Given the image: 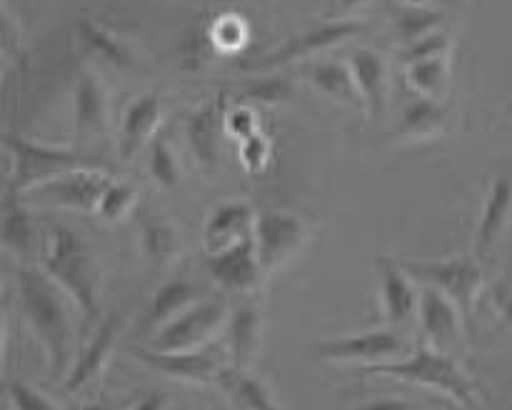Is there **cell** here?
Instances as JSON below:
<instances>
[{
	"mask_svg": "<svg viewBox=\"0 0 512 410\" xmlns=\"http://www.w3.org/2000/svg\"><path fill=\"white\" fill-rule=\"evenodd\" d=\"M18 295L25 320L35 340L45 350L48 378L65 380L70 373L73 355V320H70V298L43 273V268L18 270Z\"/></svg>",
	"mask_w": 512,
	"mask_h": 410,
	"instance_id": "cell-1",
	"label": "cell"
},
{
	"mask_svg": "<svg viewBox=\"0 0 512 410\" xmlns=\"http://www.w3.org/2000/svg\"><path fill=\"white\" fill-rule=\"evenodd\" d=\"M40 265L43 273L78 305L85 320H98L100 265L90 253L88 243L75 230L60 223L45 225Z\"/></svg>",
	"mask_w": 512,
	"mask_h": 410,
	"instance_id": "cell-2",
	"label": "cell"
},
{
	"mask_svg": "<svg viewBox=\"0 0 512 410\" xmlns=\"http://www.w3.org/2000/svg\"><path fill=\"white\" fill-rule=\"evenodd\" d=\"M365 373L388 375V378L405 380V383L420 385V388L435 390L445 398L455 400L465 410H483L478 385L463 370L453 353H443L430 345H418L410 355L390 363H378L363 368Z\"/></svg>",
	"mask_w": 512,
	"mask_h": 410,
	"instance_id": "cell-3",
	"label": "cell"
},
{
	"mask_svg": "<svg viewBox=\"0 0 512 410\" xmlns=\"http://www.w3.org/2000/svg\"><path fill=\"white\" fill-rule=\"evenodd\" d=\"M3 143L13 155V170L8 178V195H28L38 185L70 173L78 168H103L98 158L83 155L78 150L58 148V145H43L20 133H5Z\"/></svg>",
	"mask_w": 512,
	"mask_h": 410,
	"instance_id": "cell-4",
	"label": "cell"
},
{
	"mask_svg": "<svg viewBox=\"0 0 512 410\" xmlns=\"http://www.w3.org/2000/svg\"><path fill=\"white\" fill-rule=\"evenodd\" d=\"M403 265L418 283L433 285L440 293L448 295L463 310L465 320L470 323L475 303H478L480 293L485 290L483 260L475 258V255H455V258L425 260V263L410 260V263Z\"/></svg>",
	"mask_w": 512,
	"mask_h": 410,
	"instance_id": "cell-5",
	"label": "cell"
},
{
	"mask_svg": "<svg viewBox=\"0 0 512 410\" xmlns=\"http://www.w3.org/2000/svg\"><path fill=\"white\" fill-rule=\"evenodd\" d=\"M230 308L220 298H203L170 320L168 325L153 333L148 340V348L160 353H173V350H203L215 335L228 328Z\"/></svg>",
	"mask_w": 512,
	"mask_h": 410,
	"instance_id": "cell-6",
	"label": "cell"
},
{
	"mask_svg": "<svg viewBox=\"0 0 512 410\" xmlns=\"http://www.w3.org/2000/svg\"><path fill=\"white\" fill-rule=\"evenodd\" d=\"M253 238L255 248H258L260 268L268 278V275L285 268L303 250L305 240H308V225L293 210H260L255 215Z\"/></svg>",
	"mask_w": 512,
	"mask_h": 410,
	"instance_id": "cell-7",
	"label": "cell"
},
{
	"mask_svg": "<svg viewBox=\"0 0 512 410\" xmlns=\"http://www.w3.org/2000/svg\"><path fill=\"white\" fill-rule=\"evenodd\" d=\"M320 360L330 363H360L363 368L378 363H390L408 355V340L395 328L365 330V333L345 335V338L323 340L315 348Z\"/></svg>",
	"mask_w": 512,
	"mask_h": 410,
	"instance_id": "cell-8",
	"label": "cell"
},
{
	"mask_svg": "<svg viewBox=\"0 0 512 410\" xmlns=\"http://www.w3.org/2000/svg\"><path fill=\"white\" fill-rule=\"evenodd\" d=\"M465 315L453 300L440 293L433 285L420 283L418 300V325L425 343L443 353H453L465 340Z\"/></svg>",
	"mask_w": 512,
	"mask_h": 410,
	"instance_id": "cell-9",
	"label": "cell"
},
{
	"mask_svg": "<svg viewBox=\"0 0 512 410\" xmlns=\"http://www.w3.org/2000/svg\"><path fill=\"white\" fill-rule=\"evenodd\" d=\"M110 185L113 178L105 173V168H78L38 185L30 190L28 198L50 200L58 208L78 210V213H98L100 198Z\"/></svg>",
	"mask_w": 512,
	"mask_h": 410,
	"instance_id": "cell-10",
	"label": "cell"
},
{
	"mask_svg": "<svg viewBox=\"0 0 512 410\" xmlns=\"http://www.w3.org/2000/svg\"><path fill=\"white\" fill-rule=\"evenodd\" d=\"M363 33V23L358 20H333V23L315 25V28L305 30V33L295 35L293 40L283 43L280 48H275L273 53L263 55V58L255 60L253 65H243L248 70H273L283 68V65L295 63V60H303L308 55H318L323 50L335 48V45L345 43V40L355 38V35Z\"/></svg>",
	"mask_w": 512,
	"mask_h": 410,
	"instance_id": "cell-11",
	"label": "cell"
},
{
	"mask_svg": "<svg viewBox=\"0 0 512 410\" xmlns=\"http://www.w3.org/2000/svg\"><path fill=\"white\" fill-rule=\"evenodd\" d=\"M140 365L158 373L168 375V378L180 380V383H218V375L223 373L228 365H223V358L210 350H173V353H160L153 348H133L130 350Z\"/></svg>",
	"mask_w": 512,
	"mask_h": 410,
	"instance_id": "cell-12",
	"label": "cell"
},
{
	"mask_svg": "<svg viewBox=\"0 0 512 410\" xmlns=\"http://www.w3.org/2000/svg\"><path fill=\"white\" fill-rule=\"evenodd\" d=\"M228 100V93L220 90L215 98L200 105L198 110H193L185 120V138H188L195 160L205 170H215L220 165V143H223Z\"/></svg>",
	"mask_w": 512,
	"mask_h": 410,
	"instance_id": "cell-13",
	"label": "cell"
},
{
	"mask_svg": "<svg viewBox=\"0 0 512 410\" xmlns=\"http://www.w3.org/2000/svg\"><path fill=\"white\" fill-rule=\"evenodd\" d=\"M378 278H380V308L385 320L393 328H403L413 318H418L420 285L413 275L400 265L398 260L378 258Z\"/></svg>",
	"mask_w": 512,
	"mask_h": 410,
	"instance_id": "cell-14",
	"label": "cell"
},
{
	"mask_svg": "<svg viewBox=\"0 0 512 410\" xmlns=\"http://www.w3.org/2000/svg\"><path fill=\"white\" fill-rule=\"evenodd\" d=\"M208 273L223 288L243 293V290H253L265 278L263 268H260L258 248H255V238L243 240V243L225 248L220 253L208 255Z\"/></svg>",
	"mask_w": 512,
	"mask_h": 410,
	"instance_id": "cell-15",
	"label": "cell"
},
{
	"mask_svg": "<svg viewBox=\"0 0 512 410\" xmlns=\"http://www.w3.org/2000/svg\"><path fill=\"white\" fill-rule=\"evenodd\" d=\"M120 325H123L120 313H110L108 318L98 325V330L93 333L90 343L85 345L83 353L78 355V360H75L73 368H70V373L65 375V393H78V390H83L85 385H90L100 373H103L110 355H113L115 343H118Z\"/></svg>",
	"mask_w": 512,
	"mask_h": 410,
	"instance_id": "cell-16",
	"label": "cell"
},
{
	"mask_svg": "<svg viewBox=\"0 0 512 410\" xmlns=\"http://www.w3.org/2000/svg\"><path fill=\"white\" fill-rule=\"evenodd\" d=\"M512 218V178L498 175L493 180L485 198L483 213H480L478 230H475V258L485 260L500 243V238L508 230Z\"/></svg>",
	"mask_w": 512,
	"mask_h": 410,
	"instance_id": "cell-17",
	"label": "cell"
},
{
	"mask_svg": "<svg viewBox=\"0 0 512 410\" xmlns=\"http://www.w3.org/2000/svg\"><path fill=\"white\" fill-rule=\"evenodd\" d=\"M255 215L258 213H253V208H250L248 203H243V200L220 203L218 208L210 213V218L205 220L203 240L208 255L220 253V250L233 248V245L253 238Z\"/></svg>",
	"mask_w": 512,
	"mask_h": 410,
	"instance_id": "cell-18",
	"label": "cell"
},
{
	"mask_svg": "<svg viewBox=\"0 0 512 410\" xmlns=\"http://www.w3.org/2000/svg\"><path fill=\"white\" fill-rule=\"evenodd\" d=\"M160 118H163V105H160V98L155 93L140 95L128 105L118 133L120 160L135 158L145 145H150L160 125Z\"/></svg>",
	"mask_w": 512,
	"mask_h": 410,
	"instance_id": "cell-19",
	"label": "cell"
},
{
	"mask_svg": "<svg viewBox=\"0 0 512 410\" xmlns=\"http://www.w3.org/2000/svg\"><path fill=\"white\" fill-rule=\"evenodd\" d=\"M350 70L358 83L360 98L365 110L373 120H380L388 105V63L383 55L373 48H353L350 50Z\"/></svg>",
	"mask_w": 512,
	"mask_h": 410,
	"instance_id": "cell-20",
	"label": "cell"
},
{
	"mask_svg": "<svg viewBox=\"0 0 512 410\" xmlns=\"http://www.w3.org/2000/svg\"><path fill=\"white\" fill-rule=\"evenodd\" d=\"M205 298V290L198 283L185 278H173L168 283L160 285L155 290V295L150 298L148 310H145V318L140 323V328L145 333H158L163 325H168L170 320L178 318L180 313H185L188 308H193L195 303Z\"/></svg>",
	"mask_w": 512,
	"mask_h": 410,
	"instance_id": "cell-21",
	"label": "cell"
},
{
	"mask_svg": "<svg viewBox=\"0 0 512 410\" xmlns=\"http://www.w3.org/2000/svg\"><path fill=\"white\" fill-rule=\"evenodd\" d=\"M3 245L5 250L18 258H40L43 250V230L25 205H20L18 195H5L3 208Z\"/></svg>",
	"mask_w": 512,
	"mask_h": 410,
	"instance_id": "cell-22",
	"label": "cell"
},
{
	"mask_svg": "<svg viewBox=\"0 0 512 410\" xmlns=\"http://www.w3.org/2000/svg\"><path fill=\"white\" fill-rule=\"evenodd\" d=\"M75 135L80 140L88 135L103 133L108 123V95L93 73H80L73 93Z\"/></svg>",
	"mask_w": 512,
	"mask_h": 410,
	"instance_id": "cell-23",
	"label": "cell"
},
{
	"mask_svg": "<svg viewBox=\"0 0 512 410\" xmlns=\"http://www.w3.org/2000/svg\"><path fill=\"white\" fill-rule=\"evenodd\" d=\"M260 338H263V318L253 305L233 310L228 320V363L233 368L248 370L258 355Z\"/></svg>",
	"mask_w": 512,
	"mask_h": 410,
	"instance_id": "cell-24",
	"label": "cell"
},
{
	"mask_svg": "<svg viewBox=\"0 0 512 410\" xmlns=\"http://www.w3.org/2000/svg\"><path fill=\"white\" fill-rule=\"evenodd\" d=\"M140 225V250L153 263L155 268H165V265L175 263V258L183 250V240H180L178 228L173 220L163 218V215H138Z\"/></svg>",
	"mask_w": 512,
	"mask_h": 410,
	"instance_id": "cell-25",
	"label": "cell"
},
{
	"mask_svg": "<svg viewBox=\"0 0 512 410\" xmlns=\"http://www.w3.org/2000/svg\"><path fill=\"white\" fill-rule=\"evenodd\" d=\"M215 385H218L240 410H280V405L275 403L270 390L265 388L255 375H250L248 370L228 365V368L218 375V383Z\"/></svg>",
	"mask_w": 512,
	"mask_h": 410,
	"instance_id": "cell-26",
	"label": "cell"
},
{
	"mask_svg": "<svg viewBox=\"0 0 512 410\" xmlns=\"http://www.w3.org/2000/svg\"><path fill=\"white\" fill-rule=\"evenodd\" d=\"M310 83L328 98L338 100V103L348 105V108H360L363 98H360L358 83L353 78L350 65L340 63V60H320L310 68Z\"/></svg>",
	"mask_w": 512,
	"mask_h": 410,
	"instance_id": "cell-27",
	"label": "cell"
},
{
	"mask_svg": "<svg viewBox=\"0 0 512 410\" xmlns=\"http://www.w3.org/2000/svg\"><path fill=\"white\" fill-rule=\"evenodd\" d=\"M75 28H78L80 40H83L93 53H98L100 58L108 60L110 65H115V68H130V65L135 63L130 45H125L118 35L110 33L108 28H103V25L95 23V20L78 18L75 20Z\"/></svg>",
	"mask_w": 512,
	"mask_h": 410,
	"instance_id": "cell-28",
	"label": "cell"
},
{
	"mask_svg": "<svg viewBox=\"0 0 512 410\" xmlns=\"http://www.w3.org/2000/svg\"><path fill=\"white\" fill-rule=\"evenodd\" d=\"M448 110L433 98H418L405 108L403 118L398 123V133L405 138H425V135H435L443 130Z\"/></svg>",
	"mask_w": 512,
	"mask_h": 410,
	"instance_id": "cell-29",
	"label": "cell"
},
{
	"mask_svg": "<svg viewBox=\"0 0 512 410\" xmlns=\"http://www.w3.org/2000/svg\"><path fill=\"white\" fill-rule=\"evenodd\" d=\"M445 20L443 10L433 8V5H405L398 15H395V38L405 45L418 43L425 35L435 33L440 23Z\"/></svg>",
	"mask_w": 512,
	"mask_h": 410,
	"instance_id": "cell-30",
	"label": "cell"
},
{
	"mask_svg": "<svg viewBox=\"0 0 512 410\" xmlns=\"http://www.w3.org/2000/svg\"><path fill=\"white\" fill-rule=\"evenodd\" d=\"M450 65L448 55H438V58L420 60V63L408 65V83L420 93V98L438 100L445 93L448 85Z\"/></svg>",
	"mask_w": 512,
	"mask_h": 410,
	"instance_id": "cell-31",
	"label": "cell"
},
{
	"mask_svg": "<svg viewBox=\"0 0 512 410\" xmlns=\"http://www.w3.org/2000/svg\"><path fill=\"white\" fill-rule=\"evenodd\" d=\"M148 170L160 188L175 190L180 185V165L163 138H153L148 145Z\"/></svg>",
	"mask_w": 512,
	"mask_h": 410,
	"instance_id": "cell-32",
	"label": "cell"
},
{
	"mask_svg": "<svg viewBox=\"0 0 512 410\" xmlns=\"http://www.w3.org/2000/svg\"><path fill=\"white\" fill-rule=\"evenodd\" d=\"M135 200H138V190H135L133 185L113 180V185H110V188L105 190L103 198H100V220H105V223H120V220L135 208Z\"/></svg>",
	"mask_w": 512,
	"mask_h": 410,
	"instance_id": "cell-33",
	"label": "cell"
},
{
	"mask_svg": "<svg viewBox=\"0 0 512 410\" xmlns=\"http://www.w3.org/2000/svg\"><path fill=\"white\" fill-rule=\"evenodd\" d=\"M293 95V88H290L288 80L283 78H263V80H255V83H245L243 90L238 93L235 103H283Z\"/></svg>",
	"mask_w": 512,
	"mask_h": 410,
	"instance_id": "cell-34",
	"label": "cell"
},
{
	"mask_svg": "<svg viewBox=\"0 0 512 410\" xmlns=\"http://www.w3.org/2000/svg\"><path fill=\"white\" fill-rule=\"evenodd\" d=\"M240 163L245 165L248 173H263L270 163V153H273V145L265 138L263 133H253L250 138L240 140Z\"/></svg>",
	"mask_w": 512,
	"mask_h": 410,
	"instance_id": "cell-35",
	"label": "cell"
},
{
	"mask_svg": "<svg viewBox=\"0 0 512 410\" xmlns=\"http://www.w3.org/2000/svg\"><path fill=\"white\" fill-rule=\"evenodd\" d=\"M450 48V38L445 33H440V30H435V33L425 35V38H420L418 43L413 45H405L403 48V63L405 65H413V63H420V60H428V58H438V55H445Z\"/></svg>",
	"mask_w": 512,
	"mask_h": 410,
	"instance_id": "cell-36",
	"label": "cell"
},
{
	"mask_svg": "<svg viewBox=\"0 0 512 410\" xmlns=\"http://www.w3.org/2000/svg\"><path fill=\"white\" fill-rule=\"evenodd\" d=\"M10 403H13V410H58L50 398H45L40 390L30 388L28 383H20V380H13L8 385Z\"/></svg>",
	"mask_w": 512,
	"mask_h": 410,
	"instance_id": "cell-37",
	"label": "cell"
},
{
	"mask_svg": "<svg viewBox=\"0 0 512 410\" xmlns=\"http://www.w3.org/2000/svg\"><path fill=\"white\" fill-rule=\"evenodd\" d=\"M225 130L228 135H233L235 140H245L253 133H258V113H255L250 105L238 103L235 108L228 110L225 115Z\"/></svg>",
	"mask_w": 512,
	"mask_h": 410,
	"instance_id": "cell-38",
	"label": "cell"
},
{
	"mask_svg": "<svg viewBox=\"0 0 512 410\" xmlns=\"http://www.w3.org/2000/svg\"><path fill=\"white\" fill-rule=\"evenodd\" d=\"M213 40L220 45V48H235V45H240L245 40V25L243 20L238 18H223L215 23V30H213Z\"/></svg>",
	"mask_w": 512,
	"mask_h": 410,
	"instance_id": "cell-39",
	"label": "cell"
},
{
	"mask_svg": "<svg viewBox=\"0 0 512 410\" xmlns=\"http://www.w3.org/2000/svg\"><path fill=\"white\" fill-rule=\"evenodd\" d=\"M493 303L495 310H498L500 320L512 330V285L500 283L498 288L493 290Z\"/></svg>",
	"mask_w": 512,
	"mask_h": 410,
	"instance_id": "cell-40",
	"label": "cell"
},
{
	"mask_svg": "<svg viewBox=\"0 0 512 410\" xmlns=\"http://www.w3.org/2000/svg\"><path fill=\"white\" fill-rule=\"evenodd\" d=\"M355 410H423L418 403L405 398H375L368 403H360Z\"/></svg>",
	"mask_w": 512,
	"mask_h": 410,
	"instance_id": "cell-41",
	"label": "cell"
},
{
	"mask_svg": "<svg viewBox=\"0 0 512 410\" xmlns=\"http://www.w3.org/2000/svg\"><path fill=\"white\" fill-rule=\"evenodd\" d=\"M133 410H165V395H145L143 400H138V405H135Z\"/></svg>",
	"mask_w": 512,
	"mask_h": 410,
	"instance_id": "cell-42",
	"label": "cell"
},
{
	"mask_svg": "<svg viewBox=\"0 0 512 410\" xmlns=\"http://www.w3.org/2000/svg\"><path fill=\"white\" fill-rule=\"evenodd\" d=\"M363 3H365V0H340V8H343V13H348V10L360 8Z\"/></svg>",
	"mask_w": 512,
	"mask_h": 410,
	"instance_id": "cell-43",
	"label": "cell"
},
{
	"mask_svg": "<svg viewBox=\"0 0 512 410\" xmlns=\"http://www.w3.org/2000/svg\"><path fill=\"white\" fill-rule=\"evenodd\" d=\"M78 410H110V408L105 403H85V405H80Z\"/></svg>",
	"mask_w": 512,
	"mask_h": 410,
	"instance_id": "cell-44",
	"label": "cell"
},
{
	"mask_svg": "<svg viewBox=\"0 0 512 410\" xmlns=\"http://www.w3.org/2000/svg\"><path fill=\"white\" fill-rule=\"evenodd\" d=\"M405 3H408V5H433V8H435L440 0H405Z\"/></svg>",
	"mask_w": 512,
	"mask_h": 410,
	"instance_id": "cell-45",
	"label": "cell"
},
{
	"mask_svg": "<svg viewBox=\"0 0 512 410\" xmlns=\"http://www.w3.org/2000/svg\"><path fill=\"white\" fill-rule=\"evenodd\" d=\"M510 270H512V260H510Z\"/></svg>",
	"mask_w": 512,
	"mask_h": 410,
	"instance_id": "cell-46",
	"label": "cell"
},
{
	"mask_svg": "<svg viewBox=\"0 0 512 410\" xmlns=\"http://www.w3.org/2000/svg\"><path fill=\"white\" fill-rule=\"evenodd\" d=\"M510 113H512V103H510Z\"/></svg>",
	"mask_w": 512,
	"mask_h": 410,
	"instance_id": "cell-47",
	"label": "cell"
},
{
	"mask_svg": "<svg viewBox=\"0 0 512 410\" xmlns=\"http://www.w3.org/2000/svg\"><path fill=\"white\" fill-rule=\"evenodd\" d=\"M508 410H512V405H510V408H508Z\"/></svg>",
	"mask_w": 512,
	"mask_h": 410,
	"instance_id": "cell-48",
	"label": "cell"
}]
</instances>
